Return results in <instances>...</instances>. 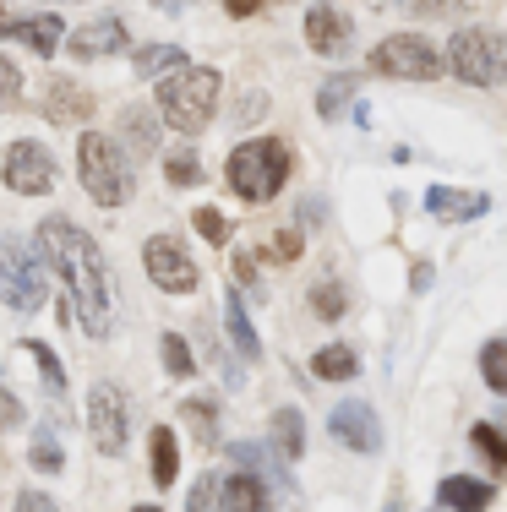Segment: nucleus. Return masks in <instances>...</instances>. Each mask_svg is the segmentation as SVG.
<instances>
[{"label": "nucleus", "instance_id": "nucleus-19", "mask_svg": "<svg viewBox=\"0 0 507 512\" xmlns=\"http://www.w3.org/2000/svg\"><path fill=\"white\" fill-rule=\"evenodd\" d=\"M268 447H273L284 463H295L300 453H306V414H300V409H273V420H268Z\"/></svg>", "mask_w": 507, "mask_h": 512}, {"label": "nucleus", "instance_id": "nucleus-30", "mask_svg": "<svg viewBox=\"0 0 507 512\" xmlns=\"http://www.w3.org/2000/svg\"><path fill=\"white\" fill-rule=\"evenodd\" d=\"M219 507H224V480L219 474H202L186 496V512H219Z\"/></svg>", "mask_w": 507, "mask_h": 512}, {"label": "nucleus", "instance_id": "nucleus-27", "mask_svg": "<svg viewBox=\"0 0 507 512\" xmlns=\"http://www.w3.org/2000/svg\"><path fill=\"white\" fill-rule=\"evenodd\" d=\"M480 376H486V387L497 398H507V338H491V344L480 349Z\"/></svg>", "mask_w": 507, "mask_h": 512}, {"label": "nucleus", "instance_id": "nucleus-44", "mask_svg": "<svg viewBox=\"0 0 507 512\" xmlns=\"http://www.w3.org/2000/svg\"><path fill=\"white\" fill-rule=\"evenodd\" d=\"M131 512H159V507H131Z\"/></svg>", "mask_w": 507, "mask_h": 512}, {"label": "nucleus", "instance_id": "nucleus-39", "mask_svg": "<svg viewBox=\"0 0 507 512\" xmlns=\"http://www.w3.org/2000/svg\"><path fill=\"white\" fill-rule=\"evenodd\" d=\"M251 262H257V256H251V251H240V256H235V278H240L246 289H262V284H257V267H251Z\"/></svg>", "mask_w": 507, "mask_h": 512}, {"label": "nucleus", "instance_id": "nucleus-43", "mask_svg": "<svg viewBox=\"0 0 507 512\" xmlns=\"http://www.w3.org/2000/svg\"><path fill=\"white\" fill-rule=\"evenodd\" d=\"M153 6H159V11H186L191 0H153Z\"/></svg>", "mask_w": 507, "mask_h": 512}, {"label": "nucleus", "instance_id": "nucleus-15", "mask_svg": "<svg viewBox=\"0 0 507 512\" xmlns=\"http://www.w3.org/2000/svg\"><path fill=\"white\" fill-rule=\"evenodd\" d=\"M115 131H120L115 148H126V153H131V164H137V158H148L153 148H159V109H148V104H126V109H120V120H115Z\"/></svg>", "mask_w": 507, "mask_h": 512}, {"label": "nucleus", "instance_id": "nucleus-20", "mask_svg": "<svg viewBox=\"0 0 507 512\" xmlns=\"http://www.w3.org/2000/svg\"><path fill=\"white\" fill-rule=\"evenodd\" d=\"M224 327H229V338H235L240 360H262V338H257V327H251V316H246L240 289H224Z\"/></svg>", "mask_w": 507, "mask_h": 512}, {"label": "nucleus", "instance_id": "nucleus-1", "mask_svg": "<svg viewBox=\"0 0 507 512\" xmlns=\"http://www.w3.org/2000/svg\"><path fill=\"white\" fill-rule=\"evenodd\" d=\"M33 251H39V262L71 289L82 333L88 338L110 333L115 327V289H110V267H104L99 246H93L71 218H44L39 235H33Z\"/></svg>", "mask_w": 507, "mask_h": 512}, {"label": "nucleus", "instance_id": "nucleus-28", "mask_svg": "<svg viewBox=\"0 0 507 512\" xmlns=\"http://www.w3.org/2000/svg\"><path fill=\"white\" fill-rule=\"evenodd\" d=\"M191 224H197V235L208 240V246H224V240L235 235V218H229L224 207H197V213H191Z\"/></svg>", "mask_w": 507, "mask_h": 512}, {"label": "nucleus", "instance_id": "nucleus-25", "mask_svg": "<svg viewBox=\"0 0 507 512\" xmlns=\"http://www.w3.org/2000/svg\"><path fill=\"white\" fill-rule=\"evenodd\" d=\"M164 180H169L175 191H191V186H202L208 175H202V158H197V153L180 148V153H169V158H164Z\"/></svg>", "mask_w": 507, "mask_h": 512}, {"label": "nucleus", "instance_id": "nucleus-40", "mask_svg": "<svg viewBox=\"0 0 507 512\" xmlns=\"http://www.w3.org/2000/svg\"><path fill=\"white\" fill-rule=\"evenodd\" d=\"M186 420L202 425V431H208V442H213V409L208 404H186Z\"/></svg>", "mask_w": 507, "mask_h": 512}, {"label": "nucleus", "instance_id": "nucleus-29", "mask_svg": "<svg viewBox=\"0 0 507 512\" xmlns=\"http://www.w3.org/2000/svg\"><path fill=\"white\" fill-rule=\"evenodd\" d=\"M33 355V365H39V376H44V387H50V393H66V371H60V360H55V349L50 344H39V338H28V344H22Z\"/></svg>", "mask_w": 507, "mask_h": 512}, {"label": "nucleus", "instance_id": "nucleus-32", "mask_svg": "<svg viewBox=\"0 0 507 512\" xmlns=\"http://www.w3.org/2000/svg\"><path fill=\"white\" fill-rule=\"evenodd\" d=\"M159 349H164V371H169V376H191V371H197V360H191V344H186L180 333H164Z\"/></svg>", "mask_w": 507, "mask_h": 512}, {"label": "nucleus", "instance_id": "nucleus-13", "mask_svg": "<svg viewBox=\"0 0 507 512\" xmlns=\"http://www.w3.org/2000/svg\"><path fill=\"white\" fill-rule=\"evenodd\" d=\"M0 39L6 44H22V50L33 55H55L60 39H66V22L55 17V11H33V17H6L0 22Z\"/></svg>", "mask_w": 507, "mask_h": 512}, {"label": "nucleus", "instance_id": "nucleus-2", "mask_svg": "<svg viewBox=\"0 0 507 512\" xmlns=\"http://www.w3.org/2000/svg\"><path fill=\"white\" fill-rule=\"evenodd\" d=\"M219 88L224 82L213 66H175V71H164V77H153V109H159L175 131L197 137L213 120V109H219Z\"/></svg>", "mask_w": 507, "mask_h": 512}, {"label": "nucleus", "instance_id": "nucleus-9", "mask_svg": "<svg viewBox=\"0 0 507 512\" xmlns=\"http://www.w3.org/2000/svg\"><path fill=\"white\" fill-rule=\"evenodd\" d=\"M142 267H148L153 289H164V295H191V289L202 284L197 262H191V251L180 246L175 235H153L148 246H142Z\"/></svg>", "mask_w": 507, "mask_h": 512}, {"label": "nucleus", "instance_id": "nucleus-38", "mask_svg": "<svg viewBox=\"0 0 507 512\" xmlns=\"http://www.w3.org/2000/svg\"><path fill=\"white\" fill-rule=\"evenodd\" d=\"M17 512H60V507H55L44 491H22V496H17Z\"/></svg>", "mask_w": 507, "mask_h": 512}, {"label": "nucleus", "instance_id": "nucleus-26", "mask_svg": "<svg viewBox=\"0 0 507 512\" xmlns=\"http://www.w3.org/2000/svg\"><path fill=\"white\" fill-rule=\"evenodd\" d=\"M349 99H355V77H328V82H322V93H317V115L322 120H344Z\"/></svg>", "mask_w": 507, "mask_h": 512}, {"label": "nucleus", "instance_id": "nucleus-42", "mask_svg": "<svg viewBox=\"0 0 507 512\" xmlns=\"http://www.w3.org/2000/svg\"><path fill=\"white\" fill-rule=\"evenodd\" d=\"M17 414H22V409H17V398H0V425H11Z\"/></svg>", "mask_w": 507, "mask_h": 512}, {"label": "nucleus", "instance_id": "nucleus-24", "mask_svg": "<svg viewBox=\"0 0 507 512\" xmlns=\"http://www.w3.org/2000/svg\"><path fill=\"white\" fill-rule=\"evenodd\" d=\"M131 66H137V77H164V71L186 66V50L180 44H148V50L131 55Z\"/></svg>", "mask_w": 507, "mask_h": 512}, {"label": "nucleus", "instance_id": "nucleus-5", "mask_svg": "<svg viewBox=\"0 0 507 512\" xmlns=\"http://www.w3.org/2000/svg\"><path fill=\"white\" fill-rule=\"evenodd\" d=\"M77 180L99 207H120L131 197V169L104 131H82L77 137Z\"/></svg>", "mask_w": 507, "mask_h": 512}, {"label": "nucleus", "instance_id": "nucleus-35", "mask_svg": "<svg viewBox=\"0 0 507 512\" xmlns=\"http://www.w3.org/2000/svg\"><path fill=\"white\" fill-rule=\"evenodd\" d=\"M17 99H22V71L11 66L6 55H0V109H11Z\"/></svg>", "mask_w": 507, "mask_h": 512}, {"label": "nucleus", "instance_id": "nucleus-41", "mask_svg": "<svg viewBox=\"0 0 507 512\" xmlns=\"http://www.w3.org/2000/svg\"><path fill=\"white\" fill-rule=\"evenodd\" d=\"M257 6H268V0H224V11H229V17H251Z\"/></svg>", "mask_w": 507, "mask_h": 512}, {"label": "nucleus", "instance_id": "nucleus-21", "mask_svg": "<svg viewBox=\"0 0 507 512\" xmlns=\"http://www.w3.org/2000/svg\"><path fill=\"white\" fill-rule=\"evenodd\" d=\"M219 512H268V485H262L257 474H229Z\"/></svg>", "mask_w": 507, "mask_h": 512}, {"label": "nucleus", "instance_id": "nucleus-17", "mask_svg": "<svg viewBox=\"0 0 507 512\" xmlns=\"http://www.w3.org/2000/svg\"><path fill=\"white\" fill-rule=\"evenodd\" d=\"M426 213H431V218H448V224H469V218H486V213H491V197H486V191L431 186V191H426Z\"/></svg>", "mask_w": 507, "mask_h": 512}, {"label": "nucleus", "instance_id": "nucleus-16", "mask_svg": "<svg viewBox=\"0 0 507 512\" xmlns=\"http://www.w3.org/2000/svg\"><path fill=\"white\" fill-rule=\"evenodd\" d=\"M306 44L317 55H344L349 50V17L328 0H317V6L306 11Z\"/></svg>", "mask_w": 507, "mask_h": 512}, {"label": "nucleus", "instance_id": "nucleus-8", "mask_svg": "<svg viewBox=\"0 0 507 512\" xmlns=\"http://www.w3.org/2000/svg\"><path fill=\"white\" fill-rule=\"evenodd\" d=\"M0 180H6V191H17V197H50L55 191V158L44 142L22 137L11 142L6 158H0Z\"/></svg>", "mask_w": 507, "mask_h": 512}, {"label": "nucleus", "instance_id": "nucleus-18", "mask_svg": "<svg viewBox=\"0 0 507 512\" xmlns=\"http://www.w3.org/2000/svg\"><path fill=\"white\" fill-rule=\"evenodd\" d=\"M491 480H475V474H448V480L437 485V502L448 512H486L491 507Z\"/></svg>", "mask_w": 507, "mask_h": 512}, {"label": "nucleus", "instance_id": "nucleus-10", "mask_svg": "<svg viewBox=\"0 0 507 512\" xmlns=\"http://www.w3.org/2000/svg\"><path fill=\"white\" fill-rule=\"evenodd\" d=\"M88 436L99 453L120 458L126 453V393H120L115 382H99L88 393Z\"/></svg>", "mask_w": 507, "mask_h": 512}, {"label": "nucleus", "instance_id": "nucleus-6", "mask_svg": "<svg viewBox=\"0 0 507 512\" xmlns=\"http://www.w3.org/2000/svg\"><path fill=\"white\" fill-rule=\"evenodd\" d=\"M448 66H453L458 82H469V88H497V82H507V33H497V28L453 33Z\"/></svg>", "mask_w": 507, "mask_h": 512}, {"label": "nucleus", "instance_id": "nucleus-14", "mask_svg": "<svg viewBox=\"0 0 507 512\" xmlns=\"http://www.w3.org/2000/svg\"><path fill=\"white\" fill-rule=\"evenodd\" d=\"M93 115V93L77 88L71 77H50L44 82V120L50 126H88Z\"/></svg>", "mask_w": 507, "mask_h": 512}, {"label": "nucleus", "instance_id": "nucleus-37", "mask_svg": "<svg viewBox=\"0 0 507 512\" xmlns=\"http://www.w3.org/2000/svg\"><path fill=\"white\" fill-rule=\"evenodd\" d=\"M268 256H284V262H289V256H300V229H284V235L268 246Z\"/></svg>", "mask_w": 507, "mask_h": 512}, {"label": "nucleus", "instance_id": "nucleus-4", "mask_svg": "<svg viewBox=\"0 0 507 512\" xmlns=\"http://www.w3.org/2000/svg\"><path fill=\"white\" fill-rule=\"evenodd\" d=\"M50 300V267L39 262V251L17 235H0V306H11L17 316L44 311Z\"/></svg>", "mask_w": 507, "mask_h": 512}, {"label": "nucleus", "instance_id": "nucleus-34", "mask_svg": "<svg viewBox=\"0 0 507 512\" xmlns=\"http://www.w3.org/2000/svg\"><path fill=\"white\" fill-rule=\"evenodd\" d=\"M28 463H33L39 474H60V469H66V453H60L55 436H39V442L28 447Z\"/></svg>", "mask_w": 507, "mask_h": 512}, {"label": "nucleus", "instance_id": "nucleus-12", "mask_svg": "<svg viewBox=\"0 0 507 512\" xmlns=\"http://www.w3.org/2000/svg\"><path fill=\"white\" fill-rule=\"evenodd\" d=\"M126 22L120 17H110V11H104V17H93V22H82L77 33H71V60H82V66H88V60H110V55H120L126 50Z\"/></svg>", "mask_w": 507, "mask_h": 512}, {"label": "nucleus", "instance_id": "nucleus-31", "mask_svg": "<svg viewBox=\"0 0 507 512\" xmlns=\"http://www.w3.org/2000/svg\"><path fill=\"white\" fill-rule=\"evenodd\" d=\"M311 311H317L322 322H338V316L349 311V295H344V289H338L333 278H328V284H317V289H311Z\"/></svg>", "mask_w": 507, "mask_h": 512}, {"label": "nucleus", "instance_id": "nucleus-36", "mask_svg": "<svg viewBox=\"0 0 507 512\" xmlns=\"http://www.w3.org/2000/svg\"><path fill=\"white\" fill-rule=\"evenodd\" d=\"M458 6L464 0H409V11H420V17H453Z\"/></svg>", "mask_w": 507, "mask_h": 512}, {"label": "nucleus", "instance_id": "nucleus-7", "mask_svg": "<svg viewBox=\"0 0 507 512\" xmlns=\"http://www.w3.org/2000/svg\"><path fill=\"white\" fill-rule=\"evenodd\" d=\"M371 71L377 77H398V82H437L448 71V60H442V50L426 33H388L371 50Z\"/></svg>", "mask_w": 507, "mask_h": 512}, {"label": "nucleus", "instance_id": "nucleus-11", "mask_svg": "<svg viewBox=\"0 0 507 512\" xmlns=\"http://www.w3.org/2000/svg\"><path fill=\"white\" fill-rule=\"evenodd\" d=\"M328 431L344 447H355V453H382V420H377V409H371L366 398H344V404H333Z\"/></svg>", "mask_w": 507, "mask_h": 512}, {"label": "nucleus", "instance_id": "nucleus-23", "mask_svg": "<svg viewBox=\"0 0 507 512\" xmlns=\"http://www.w3.org/2000/svg\"><path fill=\"white\" fill-rule=\"evenodd\" d=\"M175 474H180V447H175V431L169 425H159L153 431V485H175Z\"/></svg>", "mask_w": 507, "mask_h": 512}, {"label": "nucleus", "instance_id": "nucleus-3", "mask_svg": "<svg viewBox=\"0 0 507 512\" xmlns=\"http://www.w3.org/2000/svg\"><path fill=\"white\" fill-rule=\"evenodd\" d=\"M224 175H229V191H235L240 202H257V207L273 202L284 191V180H289V142L284 137L240 142V148L229 153Z\"/></svg>", "mask_w": 507, "mask_h": 512}, {"label": "nucleus", "instance_id": "nucleus-46", "mask_svg": "<svg viewBox=\"0 0 507 512\" xmlns=\"http://www.w3.org/2000/svg\"><path fill=\"white\" fill-rule=\"evenodd\" d=\"M431 512H437V507H431Z\"/></svg>", "mask_w": 507, "mask_h": 512}, {"label": "nucleus", "instance_id": "nucleus-45", "mask_svg": "<svg viewBox=\"0 0 507 512\" xmlns=\"http://www.w3.org/2000/svg\"><path fill=\"white\" fill-rule=\"evenodd\" d=\"M0 22H6V6H0Z\"/></svg>", "mask_w": 507, "mask_h": 512}, {"label": "nucleus", "instance_id": "nucleus-33", "mask_svg": "<svg viewBox=\"0 0 507 512\" xmlns=\"http://www.w3.org/2000/svg\"><path fill=\"white\" fill-rule=\"evenodd\" d=\"M469 447H475V453H486L497 469H507V442H502L497 425H475V431H469Z\"/></svg>", "mask_w": 507, "mask_h": 512}, {"label": "nucleus", "instance_id": "nucleus-22", "mask_svg": "<svg viewBox=\"0 0 507 512\" xmlns=\"http://www.w3.org/2000/svg\"><path fill=\"white\" fill-rule=\"evenodd\" d=\"M355 371H360V355L349 344H328V349L311 355V376H317V382H349Z\"/></svg>", "mask_w": 507, "mask_h": 512}]
</instances>
